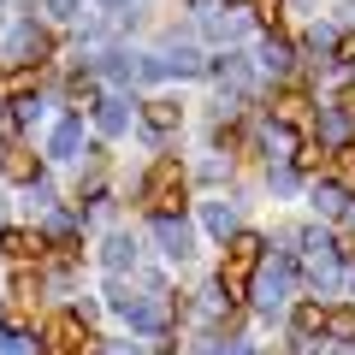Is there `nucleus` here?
Returning a JSON list of instances; mask_svg holds the SVG:
<instances>
[{"label":"nucleus","instance_id":"8","mask_svg":"<svg viewBox=\"0 0 355 355\" xmlns=\"http://www.w3.org/2000/svg\"><path fill=\"white\" fill-rule=\"evenodd\" d=\"M160 243H166V254H172V261H184V254H190V237H184V225H172V219H160Z\"/></svg>","mask_w":355,"mask_h":355},{"label":"nucleus","instance_id":"7","mask_svg":"<svg viewBox=\"0 0 355 355\" xmlns=\"http://www.w3.org/2000/svg\"><path fill=\"white\" fill-rule=\"evenodd\" d=\"M326 331L343 343H355V308H326Z\"/></svg>","mask_w":355,"mask_h":355},{"label":"nucleus","instance_id":"3","mask_svg":"<svg viewBox=\"0 0 355 355\" xmlns=\"http://www.w3.org/2000/svg\"><path fill=\"white\" fill-rule=\"evenodd\" d=\"M95 349V338H89L83 314H53L48 326V355H89Z\"/></svg>","mask_w":355,"mask_h":355},{"label":"nucleus","instance_id":"6","mask_svg":"<svg viewBox=\"0 0 355 355\" xmlns=\"http://www.w3.org/2000/svg\"><path fill=\"white\" fill-rule=\"evenodd\" d=\"M36 172H42V160H36L30 148H18V142H12V148H6V178H18V184H30Z\"/></svg>","mask_w":355,"mask_h":355},{"label":"nucleus","instance_id":"13","mask_svg":"<svg viewBox=\"0 0 355 355\" xmlns=\"http://www.w3.org/2000/svg\"><path fill=\"white\" fill-rule=\"evenodd\" d=\"M77 148V119H65L60 130H53V154H71Z\"/></svg>","mask_w":355,"mask_h":355},{"label":"nucleus","instance_id":"15","mask_svg":"<svg viewBox=\"0 0 355 355\" xmlns=\"http://www.w3.org/2000/svg\"><path fill=\"white\" fill-rule=\"evenodd\" d=\"M314 202L326 207V214H343V190H331V184H320V190H314Z\"/></svg>","mask_w":355,"mask_h":355},{"label":"nucleus","instance_id":"12","mask_svg":"<svg viewBox=\"0 0 355 355\" xmlns=\"http://www.w3.org/2000/svg\"><path fill=\"white\" fill-rule=\"evenodd\" d=\"M326 160H331V154H326V142H302V148H296V166H302V172H320Z\"/></svg>","mask_w":355,"mask_h":355},{"label":"nucleus","instance_id":"5","mask_svg":"<svg viewBox=\"0 0 355 355\" xmlns=\"http://www.w3.org/2000/svg\"><path fill=\"white\" fill-rule=\"evenodd\" d=\"M272 119L279 125H308V95L302 89H284L279 101H272Z\"/></svg>","mask_w":355,"mask_h":355},{"label":"nucleus","instance_id":"18","mask_svg":"<svg viewBox=\"0 0 355 355\" xmlns=\"http://www.w3.org/2000/svg\"><path fill=\"white\" fill-rule=\"evenodd\" d=\"M207 225H214L219 237H225V225H231V207H225V202H214V207H207Z\"/></svg>","mask_w":355,"mask_h":355},{"label":"nucleus","instance_id":"9","mask_svg":"<svg viewBox=\"0 0 355 355\" xmlns=\"http://www.w3.org/2000/svg\"><path fill=\"white\" fill-rule=\"evenodd\" d=\"M296 331H302V338L326 331V308H320V302H302V308H296Z\"/></svg>","mask_w":355,"mask_h":355},{"label":"nucleus","instance_id":"21","mask_svg":"<svg viewBox=\"0 0 355 355\" xmlns=\"http://www.w3.org/2000/svg\"><path fill=\"white\" fill-rule=\"evenodd\" d=\"M338 254H343V261L355 266V237H343V243H338Z\"/></svg>","mask_w":355,"mask_h":355},{"label":"nucleus","instance_id":"4","mask_svg":"<svg viewBox=\"0 0 355 355\" xmlns=\"http://www.w3.org/2000/svg\"><path fill=\"white\" fill-rule=\"evenodd\" d=\"M0 249L12 254V261H42V249H48V243H42L36 231H6V237H0Z\"/></svg>","mask_w":355,"mask_h":355},{"label":"nucleus","instance_id":"16","mask_svg":"<svg viewBox=\"0 0 355 355\" xmlns=\"http://www.w3.org/2000/svg\"><path fill=\"white\" fill-rule=\"evenodd\" d=\"M331 60H338V65H355V30H349V36H338V42H331Z\"/></svg>","mask_w":355,"mask_h":355},{"label":"nucleus","instance_id":"17","mask_svg":"<svg viewBox=\"0 0 355 355\" xmlns=\"http://www.w3.org/2000/svg\"><path fill=\"white\" fill-rule=\"evenodd\" d=\"M338 178H343V190L355 196V148H343V154H338Z\"/></svg>","mask_w":355,"mask_h":355},{"label":"nucleus","instance_id":"1","mask_svg":"<svg viewBox=\"0 0 355 355\" xmlns=\"http://www.w3.org/2000/svg\"><path fill=\"white\" fill-rule=\"evenodd\" d=\"M184 202H190V184H184L178 160H154L148 178H142V207H148L154 219H178Z\"/></svg>","mask_w":355,"mask_h":355},{"label":"nucleus","instance_id":"19","mask_svg":"<svg viewBox=\"0 0 355 355\" xmlns=\"http://www.w3.org/2000/svg\"><path fill=\"white\" fill-rule=\"evenodd\" d=\"M130 254H137V249H130V243H125V237H119V243H113V249H107V261H113V266H125V261H130Z\"/></svg>","mask_w":355,"mask_h":355},{"label":"nucleus","instance_id":"20","mask_svg":"<svg viewBox=\"0 0 355 355\" xmlns=\"http://www.w3.org/2000/svg\"><path fill=\"white\" fill-rule=\"evenodd\" d=\"M254 12H261V24H279V0H254Z\"/></svg>","mask_w":355,"mask_h":355},{"label":"nucleus","instance_id":"14","mask_svg":"<svg viewBox=\"0 0 355 355\" xmlns=\"http://www.w3.org/2000/svg\"><path fill=\"white\" fill-rule=\"evenodd\" d=\"M101 130H107V137H113V130H125V107H119V101L101 107Z\"/></svg>","mask_w":355,"mask_h":355},{"label":"nucleus","instance_id":"10","mask_svg":"<svg viewBox=\"0 0 355 355\" xmlns=\"http://www.w3.org/2000/svg\"><path fill=\"white\" fill-rule=\"evenodd\" d=\"M142 119H148V130H172L178 125V107L172 101H148V107H142Z\"/></svg>","mask_w":355,"mask_h":355},{"label":"nucleus","instance_id":"2","mask_svg":"<svg viewBox=\"0 0 355 355\" xmlns=\"http://www.w3.org/2000/svg\"><path fill=\"white\" fill-rule=\"evenodd\" d=\"M261 249H266V243L254 237V231H231V243H225V266H219V291H225V302L249 291L254 266H261Z\"/></svg>","mask_w":355,"mask_h":355},{"label":"nucleus","instance_id":"11","mask_svg":"<svg viewBox=\"0 0 355 355\" xmlns=\"http://www.w3.org/2000/svg\"><path fill=\"white\" fill-rule=\"evenodd\" d=\"M343 137H349V113L338 107V113H326V119H320V142H343Z\"/></svg>","mask_w":355,"mask_h":355}]
</instances>
